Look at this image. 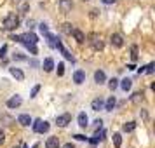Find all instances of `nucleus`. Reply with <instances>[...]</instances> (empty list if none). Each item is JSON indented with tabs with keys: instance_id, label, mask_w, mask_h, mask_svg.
I'll list each match as a JSON object with an SVG mask.
<instances>
[{
	"instance_id": "15",
	"label": "nucleus",
	"mask_w": 155,
	"mask_h": 148,
	"mask_svg": "<svg viewBox=\"0 0 155 148\" xmlns=\"http://www.w3.org/2000/svg\"><path fill=\"white\" fill-rule=\"evenodd\" d=\"M77 120H78V126L82 127V129H85V127L89 126V119H87V115H85L84 112L78 113V119Z\"/></svg>"
},
{
	"instance_id": "4",
	"label": "nucleus",
	"mask_w": 155,
	"mask_h": 148,
	"mask_svg": "<svg viewBox=\"0 0 155 148\" xmlns=\"http://www.w3.org/2000/svg\"><path fill=\"white\" fill-rule=\"evenodd\" d=\"M71 122V115L70 113H63V115H58L56 117V124L59 127H66Z\"/></svg>"
},
{
	"instance_id": "30",
	"label": "nucleus",
	"mask_w": 155,
	"mask_h": 148,
	"mask_svg": "<svg viewBox=\"0 0 155 148\" xmlns=\"http://www.w3.org/2000/svg\"><path fill=\"white\" fill-rule=\"evenodd\" d=\"M5 52H7V45H2V49H0V58H5Z\"/></svg>"
},
{
	"instance_id": "35",
	"label": "nucleus",
	"mask_w": 155,
	"mask_h": 148,
	"mask_svg": "<svg viewBox=\"0 0 155 148\" xmlns=\"http://www.w3.org/2000/svg\"><path fill=\"white\" fill-rule=\"evenodd\" d=\"M98 12H99L98 9H92V11H91V16H92V18H96V16H98Z\"/></svg>"
},
{
	"instance_id": "7",
	"label": "nucleus",
	"mask_w": 155,
	"mask_h": 148,
	"mask_svg": "<svg viewBox=\"0 0 155 148\" xmlns=\"http://www.w3.org/2000/svg\"><path fill=\"white\" fill-rule=\"evenodd\" d=\"M91 44H92V47H94L96 51H101V49H103V40H101V38L96 35V33H92V35H91Z\"/></svg>"
},
{
	"instance_id": "21",
	"label": "nucleus",
	"mask_w": 155,
	"mask_h": 148,
	"mask_svg": "<svg viewBox=\"0 0 155 148\" xmlns=\"http://www.w3.org/2000/svg\"><path fill=\"white\" fill-rule=\"evenodd\" d=\"M131 101H133L134 105H140L141 101H143V92H134L133 96H131Z\"/></svg>"
},
{
	"instance_id": "9",
	"label": "nucleus",
	"mask_w": 155,
	"mask_h": 148,
	"mask_svg": "<svg viewBox=\"0 0 155 148\" xmlns=\"http://www.w3.org/2000/svg\"><path fill=\"white\" fill-rule=\"evenodd\" d=\"M21 103H23V98L16 94V96H12V98L7 101V106L9 108H18V106H21Z\"/></svg>"
},
{
	"instance_id": "37",
	"label": "nucleus",
	"mask_w": 155,
	"mask_h": 148,
	"mask_svg": "<svg viewBox=\"0 0 155 148\" xmlns=\"http://www.w3.org/2000/svg\"><path fill=\"white\" fill-rule=\"evenodd\" d=\"M98 138H96V136H92V138H91V143H92V145H96V143H98Z\"/></svg>"
},
{
	"instance_id": "38",
	"label": "nucleus",
	"mask_w": 155,
	"mask_h": 148,
	"mask_svg": "<svg viewBox=\"0 0 155 148\" xmlns=\"http://www.w3.org/2000/svg\"><path fill=\"white\" fill-rule=\"evenodd\" d=\"M63 148H75V146H73V145H71V143H66V145H64Z\"/></svg>"
},
{
	"instance_id": "36",
	"label": "nucleus",
	"mask_w": 155,
	"mask_h": 148,
	"mask_svg": "<svg viewBox=\"0 0 155 148\" xmlns=\"http://www.w3.org/2000/svg\"><path fill=\"white\" fill-rule=\"evenodd\" d=\"M103 4H106V5H110V4H115V0H101Z\"/></svg>"
},
{
	"instance_id": "19",
	"label": "nucleus",
	"mask_w": 155,
	"mask_h": 148,
	"mask_svg": "<svg viewBox=\"0 0 155 148\" xmlns=\"http://www.w3.org/2000/svg\"><path fill=\"white\" fill-rule=\"evenodd\" d=\"M56 47H58L59 51H61V52H63V56L66 58V59H70V61H73V56H71V54H70V52H68L66 49H64V47H63V44H61V42H58V44H56Z\"/></svg>"
},
{
	"instance_id": "24",
	"label": "nucleus",
	"mask_w": 155,
	"mask_h": 148,
	"mask_svg": "<svg viewBox=\"0 0 155 148\" xmlns=\"http://www.w3.org/2000/svg\"><path fill=\"white\" fill-rule=\"evenodd\" d=\"M61 30H63V33H66V35H71V31H73V26H71L70 23H64Z\"/></svg>"
},
{
	"instance_id": "3",
	"label": "nucleus",
	"mask_w": 155,
	"mask_h": 148,
	"mask_svg": "<svg viewBox=\"0 0 155 148\" xmlns=\"http://www.w3.org/2000/svg\"><path fill=\"white\" fill-rule=\"evenodd\" d=\"M31 126H33V131H35V133H38V134H44V133H47V131H49V122H45V120H35V122H33V124H31Z\"/></svg>"
},
{
	"instance_id": "13",
	"label": "nucleus",
	"mask_w": 155,
	"mask_h": 148,
	"mask_svg": "<svg viewBox=\"0 0 155 148\" xmlns=\"http://www.w3.org/2000/svg\"><path fill=\"white\" fill-rule=\"evenodd\" d=\"M115 105H117L115 96H110V98L106 99V103H105V110H106V112H112L113 108H115Z\"/></svg>"
},
{
	"instance_id": "29",
	"label": "nucleus",
	"mask_w": 155,
	"mask_h": 148,
	"mask_svg": "<svg viewBox=\"0 0 155 148\" xmlns=\"http://www.w3.org/2000/svg\"><path fill=\"white\" fill-rule=\"evenodd\" d=\"M153 68H155V63H150L147 66V70H145V71H147V73H153Z\"/></svg>"
},
{
	"instance_id": "33",
	"label": "nucleus",
	"mask_w": 155,
	"mask_h": 148,
	"mask_svg": "<svg viewBox=\"0 0 155 148\" xmlns=\"http://www.w3.org/2000/svg\"><path fill=\"white\" fill-rule=\"evenodd\" d=\"M4 140H5V134H4V131H2V129H0V145L4 143Z\"/></svg>"
},
{
	"instance_id": "1",
	"label": "nucleus",
	"mask_w": 155,
	"mask_h": 148,
	"mask_svg": "<svg viewBox=\"0 0 155 148\" xmlns=\"http://www.w3.org/2000/svg\"><path fill=\"white\" fill-rule=\"evenodd\" d=\"M19 42H23L30 51H31V54H37V47L35 44L38 42V38H37L35 33H25V35L19 37Z\"/></svg>"
},
{
	"instance_id": "18",
	"label": "nucleus",
	"mask_w": 155,
	"mask_h": 148,
	"mask_svg": "<svg viewBox=\"0 0 155 148\" xmlns=\"http://www.w3.org/2000/svg\"><path fill=\"white\" fill-rule=\"evenodd\" d=\"M94 80L98 82V84H103L106 80V75H105V71H101V70H98L96 73H94Z\"/></svg>"
},
{
	"instance_id": "27",
	"label": "nucleus",
	"mask_w": 155,
	"mask_h": 148,
	"mask_svg": "<svg viewBox=\"0 0 155 148\" xmlns=\"http://www.w3.org/2000/svg\"><path fill=\"white\" fill-rule=\"evenodd\" d=\"M38 91H40V85H35V87L31 89V92H30V98H35L37 94H38Z\"/></svg>"
},
{
	"instance_id": "11",
	"label": "nucleus",
	"mask_w": 155,
	"mask_h": 148,
	"mask_svg": "<svg viewBox=\"0 0 155 148\" xmlns=\"http://www.w3.org/2000/svg\"><path fill=\"white\" fill-rule=\"evenodd\" d=\"M45 148H59V138H56V136L47 138V141H45Z\"/></svg>"
},
{
	"instance_id": "20",
	"label": "nucleus",
	"mask_w": 155,
	"mask_h": 148,
	"mask_svg": "<svg viewBox=\"0 0 155 148\" xmlns=\"http://www.w3.org/2000/svg\"><path fill=\"white\" fill-rule=\"evenodd\" d=\"M134 129H136V122H126V124L122 126V131H124V133H133Z\"/></svg>"
},
{
	"instance_id": "31",
	"label": "nucleus",
	"mask_w": 155,
	"mask_h": 148,
	"mask_svg": "<svg viewBox=\"0 0 155 148\" xmlns=\"http://www.w3.org/2000/svg\"><path fill=\"white\" fill-rule=\"evenodd\" d=\"M73 138H75V140H78V141H85V140H87V138H85V136H82V134H75Z\"/></svg>"
},
{
	"instance_id": "8",
	"label": "nucleus",
	"mask_w": 155,
	"mask_h": 148,
	"mask_svg": "<svg viewBox=\"0 0 155 148\" xmlns=\"http://www.w3.org/2000/svg\"><path fill=\"white\" fill-rule=\"evenodd\" d=\"M73 82H75L77 85L84 84V82H85V71H82V70L75 71V73H73Z\"/></svg>"
},
{
	"instance_id": "5",
	"label": "nucleus",
	"mask_w": 155,
	"mask_h": 148,
	"mask_svg": "<svg viewBox=\"0 0 155 148\" xmlns=\"http://www.w3.org/2000/svg\"><path fill=\"white\" fill-rule=\"evenodd\" d=\"M59 9H61V12L68 14L71 9H73V2L71 0H59Z\"/></svg>"
},
{
	"instance_id": "2",
	"label": "nucleus",
	"mask_w": 155,
	"mask_h": 148,
	"mask_svg": "<svg viewBox=\"0 0 155 148\" xmlns=\"http://www.w3.org/2000/svg\"><path fill=\"white\" fill-rule=\"evenodd\" d=\"M18 26H19V18H18L14 12L7 14V18L4 19V28L5 30H16Z\"/></svg>"
},
{
	"instance_id": "34",
	"label": "nucleus",
	"mask_w": 155,
	"mask_h": 148,
	"mask_svg": "<svg viewBox=\"0 0 155 148\" xmlns=\"http://www.w3.org/2000/svg\"><path fill=\"white\" fill-rule=\"evenodd\" d=\"M40 31H42V33H49V31H47V26H45V25H40Z\"/></svg>"
},
{
	"instance_id": "32",
	"label": "nucleus",
	"mask_w": 155,
	"mask_h": 148,
	"mask_svg": "<svg viewBox=\"0 0 155 148\" xmlns=\"http://www.w3.org/2000/svg\"><path fill=\"white\" fill-rule=\"evenodd\" d=\"M14 59L21 61V59H25V56H23V54H19V52H16V54H14Z\"/></svg>"
},
{
	"instance_id": "16",
	"label": "nucleus",
	"mask_w": 155,
	"mask_h": 148,
	"mask_svg": "<svg viewBox=\"0 0 155 148\" xmlns=\"http://www.w3.org/2000/svg\"><path fill=\"white\" fill-rule=\"evenodd\" d=\"M42 66H44V71H52V68H54V61H52V58H45L44 63H42Z\"/></svg>"
},
{
	"instance_id": "28",
	"label": "nucleus",
	"mask_w": 155,
	"mask_h": 148,
	"mask_svg": "<svg viewBox=\"0 0 155 148\" xmlns=\"http://www.w3.org/2000/svg\"><path fill=\"white\" fill-rule=\"evenodd\" d=\"M63 73H64V64L59 63L58 64V77H63Z\"/></svg>"
},
{
	"instance_id": "10",
	"label": "nucleus",
	"mask_w": 155,
	"mask_h": 148,
	"mask_svg": "<svg viewBox=\"0 0 155 148\" xmlns=\"http://www.w3.org/2000/svg\"><path fill=\"white\" fill-rule=\"evenodd\" d=\"M71 35H73V38H75V40H77L78 44H84V42H85V35H84V31H80L78 28H73Z\"/></svg>"
},
{
	"instance_id": "17",
	"label": "nucleus",
	"mask_w": 155,
	"mask_h": 148,
	"mask_svg": "<svg viewBox=\"0 0 155 148\" xmlns=\"http://www.w3.org/2000/svg\"><path fill=\"white\" fill-rule=\"evenodd\" d=\"M9 71H11V75L14 78H18V80H25V73H23L19 68H9Z\"/></svg>"
},
{
	"instance_id": "22",
	"label": "nucleus",
	"mask_w": 155,
	"mask_h": 148,
	"mask_svg": "<svg viewBox=\"0 0 155 148\" xmlns=\"http://www.w3.org/2000/svg\"><path fill=\"white\" fill-rule=\"evenodd\" d=\"M131 85H133V80H131V78H124V80L120 82V87H122L124 91H129V89H131Z\"/></svg>"
},
{
	"instance_id": "14",
	"label": "nucleus",
	"mask_w": 155,
	"mask_h": 148,
	"mask_svg": "<svg viewBox=\"0 0 155 148\" xmlns=\"http://www.w3.org/2000/svg\"><path fill=\"white\" fill-rule=\"evenodd\" d=\"M103 99L101 98H96V99H92V103H91V108L94 110V112H99V110H103Z\"/></svg>"
},
{
	"instance_id": "25",
	"label": "nucleus",
	"mask_w": 155,
	"mask_h": 148,
	"mask_svg": "<svg viewBox=\"0 0 155 148\" xmlns=\"http://www.w3.org/2000/svg\"><path fill=\"white\" fill-rule=\"evenodd\" d=\"M131 58H133V61L138 59V45H133L131 47Z\"/></svg>"
},
{
	"instance_id": "39",
	"label": "nucleus",
	"mask_w": 155,
	"mask_h": 148,
	"mask_svg": "<svg viewBox=\"0 0 155 148\" xmlns=\"http://www.w3.org/2000/svg\"><path fill=\"white\" fill-rule=\"evenodd\" d=\"M84 2H87V0H84Z\"/></svg>"
},
{
	"instance_id": "12",
	"label": "nucleus",
	"mask_w": 155,
	"mask_h": 148,
	"mask_svg": "<svg viewBox=\"0 0 155 148\" xmlns=\"http://www.w3.org/2000/svg\"><path fill=\"white\" fill-rule=\"evenodd\" d=\"M18 122H19V124H21V126H30V124H31V122H33V120H31V117H30V115H26V113H23V115H19V117H18Z\"/></svg>"
},
{
	"instance_id": "26",
	"label": "nucleus",
	"mask_w": 155,
	"mask_h": 148,
	"mask_svg": "<svg viewBox=\"0 0 155 148\" xmlns=\"http://www.w3.org/2000/svg\"><path fill=\"white\" fill-rule=\"evenodd\" d=\"M117 82H119V80H117V78H112V80H110V84H108V87H110V89H112V91H115V89H117Z\"/></svg>"
},
{
	"instance_id": "6",
	"label": "nucleus",
	"mask_w": 155,
	"mask_h": 148,
	"mask_svg": "<svg viewBox=\"0 0 155 148\" xmlns=\"http://www.w3.org/2000/svg\"><path fill=\"white\" fill-rule=\"evenodd\" d=\"M110 42H112L113 47H122L124 45V37L120 35V33H113L112 38H110Z\"/></svg>"
},
{
	"instance_id": "23",
	"label": "nucleus",
	"mask_w": 155,
	"mask_h": 148,
	"mask_svg": "<svg viewBox=\"0 0 155 148\" xmlns=\"http://www.w3.org/2000/svg\"><path fill=\"white\" fill-rule=\"evenodd\" d=\"M113 143H115V146L117 148H120V145H122V136H120V133L113 134Z\"/></svg>"
}]
</instances>
